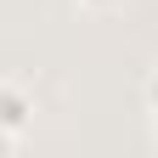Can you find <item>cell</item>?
<instances>
[{
  "instance_id": "obj_2",
  "label": "cell",
  "mask_w": 158,
  "mask_h": 158,
  "mask_svg": "<svg viewBox=\"0 0 158 158\" xmlns=\"http://www.w3.org/2000/svg\"><path fill=\"white\" fill-rule=\"evenodd\" d=\"M152 107H158V79H152Z\"/></svg>"
},
{
  "instance_id": "obj_1",
  "label": "cell",
  "mask_w": 158,
  "mask_h": 158,
  "mask_svg": "<svg viewBox=\"0 0 158 158\" xmlns=\"http://www.w3.org/2000/svg\"><path fill=\"white\" fill-rule=\"evenodd\" d=\"M23 118H28V102H23L17 90H6V85H0V124L17 135V130H23ZM0 147H6V141H0Z\"/></svg>"
}]
</instances>
